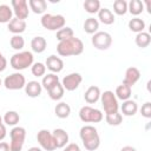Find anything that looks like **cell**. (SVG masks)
<instances>
[{
  "label": "cell",
  "mask_w": 151,
  "mask_h": 151,
  "mask_svg": "<svg viewBox=\"0 0 151 151\" xmlns=\"http://www.w3.org/2000/svg\"><path fill=\"white\" fill-rule=\"evenodd\" d=\"M129 28L130 31L132 32H136V33H140L143 32V29L145 28V22L143 19L140 18H132L130 21H129Z\"/></svg>",
  "instance_id": "f546056e"
},
{
  "label": "cell",
  "mask_w": 151,
  "mask_h": 151,
  "mask_svg": "<svg viewBox=\"0 0 151 151\" xmlns=\"http://www.w3.org/2000/svg\"><path fill=\"white\" fill-rule=\"evenodd\" d=\"M99 28V22L94 18H87L84 22V31L88 34H94L98 32Z\"/></svg>",
  "instance_id": "83f0119b"
},
{
  "label": "cell",
  "mask_w": 151,
  "mask_h": 151,
  "mask_svg": "<svg viewBox=\"0 0 151 151\" xmlns=\"http://www.w3.org/2000/svg\"><path fill=\"white\" fill-rule=\"evenodd\" d=\"M46 46H47V42L44 37H34L31 41L32 51L35 53H42L46 50Z\"/></svg>",
  "instance_id": "44dd1931"
},
{
  "label": "cell",
  "mask_w": 151,
  "mask_h": 151,
  "mask_svg": "<svg viewBox=\"0 0 151 151\" xmlns=\"http://www.w3.org/2000/svg\"><path fill=\"white\" fill-rule=\"evenodd\" d=\"M113 12L118 15H124L127 12V2L125 0H116L113 2Z\"/></svg>",
  "instance_id": "8d00e7d4"
},
{
  "label": "cell",
  "mask_w": 151,
  "mask_h": 151,
  "mask_svg": "<svg viewBox=\"0 0 151 151\" xmlns=\"http://www.w3.org/2000/svg\"><path fill=\"white\" fill-rule=\"evenodd\" d=\"M134 41H136V45L140 48H145L150 45L151 42V35L147 33V32H140V33H137L136 38H134Z\"/></svg>",
  "instance_id": "d4e9b609"
},
{
  "label": "cell",
  "mask_w": 151,
  "mask_h": 151,
  "mask_svg": "<svg viewBox=\"0 0 151 151\" xmlns=\"http://www.w3.org/2000/svg\"><path fill=\"white\" fill-rule=\"evenodd\" d=\"M4 85L7 90H11V91H17V90H20L22 87H25L26 85V79H25V76L19 73V72H15V73H12L9 76H7L4 80Z\"/></svg>",
  "instance_id": "ba28073f"
},
{
  "label": "cell",
  "mask_w": 151,
  "mask_h": 151,
  "mask_svg": "<svg viewBox=\"0 0 151 151\" xmlns=\"http://www.w3.org/2000/svg\"><path fill=\"white\" fill-rule=\"evenodd\" d=\"M52 136H53V139H54L55 149L65 147L66 144L68 143V133L64 129H55L52 132Z\"/></svg>",
  "instance_id": "9a60e30c"
},
{
  "label": "cell",
  "mask_w": 151,
  "mask_h": 151,
  "mask_svg": "<svg viewBox=\"0 0 151 151\" xmlns=\"http://www.w3.org/2000/svg\"><path fill=\"white\" fill-rule=\"evenodd\" d=\"M1 83H2V81H1V79H0V86H1Z\"/></svg>",
  "instance_id": "c3c4849f"
},
{
  "label": "cell",
  "mask_w": 151,
  "mask_h": 151,
  "mask_svg": "<svg viewBox=\"0 0 151 151\" xmlns=\"http://www.w3.org/2000/svg\"><path fill=\"white\" fill-rule=\"evenodd\" d=\"M57 83H59V77L55 73H48V74L44 76L42 81H41V86L45 90H48L50 87H52Z\"/></svg>",
  "instance_id": "4dcf8cb0"
},
{
  "label": "cell",
  "mask_w": 151,
  "mask_h": 151,
  "mask_svg": "<svg viewBox=\"0 0 151 151\" xmlns=\"http://www.w3.org/2000/svg\"><path fill=\"white\" fill-rule=\"evenodd\" d=\"M105 120L109 125L111 126H118L120 125V123L123 122V116L119 112L116 113H111V114H106L105 116Z\"/></svg>",
  "instance_id": "d590c367"
},
{
  "label": "cell",
  "mask_w": 151,
  "mask_h": 151,
  "mask_svg": "<svg viewBox=\"0 0 151 151\" xmlns=\"http://www.w3.org/2000/svg\"><path fill=\"white\" fill-rule=\"evenodd\" d=\"M37 139L39 145L46 150V151H53L55 150V144H54V139L52 136V132H50L48 130H40L37 134Z\"/></svg>",
  "instance_id": "30bf717a"
},
{
  "label": "cell",
  "mask_w": 151,
  "mask_h": 151,
  "mask_svg": "<svg viewBox=\"0 0 151 151\" xmlns=\"http://www.w3.org/2000/svg\"><path fill=\"white\" fill-rule=\"evenodd\" d=\"M120 109H122V113H123L124 116L131 117V116H134V114L137 113V111H138V105H137V103H136L134 100L127 99V100H125V101L122 104Z\"/></svg>",
  "instance_id": "d6986e66"
},
{
  "label": "cell",
  "mask_w": 151,
  "mask_h": 151,
  "mask_svg": "<svg viewBox=\"0 0 151 151\" xmlns=\"http://www.w3.org/2000/svg\"><path fill=\"white\" fill-rule=\"evenodd\" d=\"M1 124H2V117L0 116V125H1Z\"/></svg>",
  "instance_id": "7dc6e473"
},
{
  "label": "cell",
  "mask_w": 151,
  "mask_h": 151,
  "mask_svg": "<svg viewBox=\"0 0 151 151\" xmlns=\"http://www.w3.org/2000/svg\"><path fill=\"white\" fill-rule=\"evenodd\" d=\"M140 78V72L137 67H129L126 71H125V77H124V80H123V84L124 85H127L130 87H132Z\"/></svg>",
  "instance_id": "5bb4252c"
},
{
  "label": "cell",
  "mask_w": 151,
  "mask_h": 151,
  "mask_svg": "<svg viewBox=\"0 0 151 151\" xmlns=\"http://www.w3.org/2000/svg\"><path fill=\"white\" fill-rule=\"evenodd\" d=\"M83 145L88 151H94L100 145V137L97 129L92 125H84L79 131Z\"/></svg>",
  "instance_id": "7a4b0ae2"
},
{
  "label": "cell",
  "mask_w": 151,
  "mask_h": 151,
  "mask_svg": "<svg viewBox=\"0 0 151 151\" xmlns=\"http://www.w3.org/2000/svg\"><path fill=\"white\" fill-rule=\"evenodd\" d=\"M13 11L8 5H0V24H8L12 20Z\"/></svg>",
  "instance_id": "4316f807"
},
{
  "label": "cell",
  "mask_w": 151,
  "mask_h": 151,
  "mask_svg": "<svg viewBox=\"0 0 151 151\" xmlns=\"http://www.w3.org/2000/svg\"><path fill=\"white\" fill-rule=\"evenodd\" d=\"M28 5H29V8L35 14H41L47 8V2L45 0H29Z\"/></svg>",
  "instance_id": "484cf974"
},
{
  "label": "cell",
  "mask_w": 151,
  "mask_h": 151,
  "mask_svg": "<svg viewBox=\"0 0 151 151\" xmlns=\"http://www.w3.org/2000/svg\"><path fill=\"white\" fill-rule=\"evenodd\" d=\"M127 11L132 15H139L144 11V4L140 0H131L127 4Z\"/></svg>",
  "instance_id": "f1b7e54d"
},
{
  "label": "cell",
  "mask_w": 151,
  "mask_h": 151,
  "mask_svg": "<svg viewBox=\"0 0 151 151\" xmlns=\"http://www.w3.org/2000/svg\"><path fill=\"white\" fill-rule=\"evenodd\" d=\"M91 41H92V45L97 50L104 51V50H107L112 45V37L110 33L100 31V32H97L93 34Z\"/></svg>",
  "instance_id": "9c48e42d"
},
{
  "label": "cell",
  "mask_w": 151,
  "mask_h": 151,
  "mask_svg": "<svg viewBox=\"0 0 151 151\" xmlns=\"http://www.w3.org/2000/svg\"><path fill=\"white\" fill-rule=\"evenodd\" d=\"M6 67H7V60H6V58L4 57V54L0 52V72L5 71Z\"/></svg>",
  "instance_id": "60d3db41"
},
{
  "label": "cell",
  "mask_w": 151,
  "mask_h": 151,
  "mask_svg": "<svg viewBox=\"0 0 151 151\" xmlns=\"http://www.w3.org/2000/svg\"><path fill=\"white\" fill-rule=\"evenodd\" d=\"M41 90H42V86L39 81H35V80H32V81H28L26 85H25V92L28 97L31 98H37L41 94Z\"/></svg>",
  "instance_id": "e0dca14e"
},
{
  "label": "cell",
  "mask_w": 151,
  "mask_h": 151,
  "mask_svg": "<svg viewBox=\"0 0 151 151\" xmlns=\"http://www.w3.org/2000/svg\"><path fill=\"white\" fill-rule=\"evenodd\" d=\"M0 151H11L9 150V144L6 142H0Z\"/></svg>",
  "instance_id": "7bdbcfd3"
},
{
  "label": "cell",
  "mask_w": 151,
  "mask_h": 151,
  "mask_svg": "<svg viewBox=\"0 0 151 151\" xmlns=\"http://www.w3.org/2000/svg\"><path fill=\"white\" fill-rule=\"evenodd\" d=\"M140 113L143 117H145L147 119L151 118V103L150 101H146L143 104V106L140 109Z\"/></svg>",
  "instance_id": "f35d334b"
},
{
  "label": "cell",
  "mask_w": 151,
  "mask_h": 151,
  "mask_svg": "<svg viewBox=\"0 0 151 151\" xmlns=\"http://www.w3.org/2000/svg\"><path fill=\"white\" fill-rule=\"evenodd\" d=\"M27 151H41L40 147H37V146H33V147H29Z\"/></svg>",
  "instance_id": "f6af8a7d"
},
{
  "label": "cell",
  "mask_w": 151,
  "mask_h": 151,
  "mask_svg": "<svg viewBox=\"0 0 151 151\" xmlns=\"http://www.w3.org/2000/svg\"><path fill=\"white\" fill-rule=\"evenodd\" d=\"M41 26L48 31H59L60 28L65 27V18L61 14H50L46 13L40 19Z\"/></svg>",
  "instance_id": "277c9868"
},
{
  "label": "cell",
  "mask_w": 151,
  "mask_h": 151,
  "mask_svg": "<svg viewBox=\"0 0 151 151\" xmlns=\"http://www.w3.org/2000/svg\"><path fill=\"white\" fill-rule=\"evenodd\" d=\"M47 92H48V96H50L51 99H53V100H59V99H61V98L64 97L65 90H64V87H63V85H61L60 83H57V84H54L52 87H50V88L47 90Z\"/></svg>",
  "instance_id": "cb8c5ba5"
},
{
  "label": "cell",
  "mask_w": 151,
  "mask_h": 151,
  "mask_svg": "<svg viewBox=\"0 0 151 151\" xmlns=\"http://www.w3.org/2000/svg\"><path fill=\"white\" fill-rule=\"evenodd\" d=\"M145 5H146V9H147V12L151 13V11H150V1H145Z\"/></svg>",
  "instance_id": "bcb514c9"
},
{
  "label": "cell",
  "mask_w": 151,
  "mask_h": 151,
  "mask_svg": "<svg viewBox=\"0 0 151 151\" xmlns=\"http://www.w3.org/2000/svg\"><path fill=\"white\" fill-rule=\"evenodd\" d=\"M98 19L104 24V25H112L114 22V14L111 12V9L104 7L100 8L98 12Z\"/></svg>",
  "instance_id": "ffe728a7"
},
{
  "label": "cell",
  "mask_w": 151,
  "mask_h": 151,
  "mask_svg": "<svg viewBox=\"0 0 151 151\" xmlns=\"http://www.w3.org/2000/svg\"><path fill=\"white\" fill-rule=\"evenodd\" d=\"M100 99H101V105H103L106 114L118 112V109H119L118 99L116 98V96L112 91H105L104 93H101Z\"/></svg>",
  "instance_id": "52a82bcc"
},
{
  "label": "cell",
  "mask_w": 151,
  "mask_h": 151,
  "mask_svg": "<svg viewBox=\"0 0 151 151\" xmlns=\"http://www.w3.org/2000/svg\"><path fill=\"white\" fill-rule=\"evenodd\" d=\"M9 45H11V47H12L13 50L20 51V50H22L24 46H25V40H24V38H22L20 34H15V35H13V37L11 38Z\"/></svg>",
  "instance_id": "e575fe53"
},
{
  "label": "cell",
  "mask_w": 151,
  "mask_h": 151,
  "mask_svg": "<svg viewBox=\"0 0 151 151\" xmlns=\"http://www.w3.org/2000/svg\"><path fill=\"white\" fill-rule=\"evenodd\" d=\"M26 21L25 20H20V19H17V18H12V20L8 22L7 25V28L11 33H13L14 35L15 34H20L22 32H25L26 29Z\"/></svg>",
  "instance_id": "2e32d148"
},
{
  "label": "cell",
  "mask_w": 151,
  "mask_h": 151,
  "mask_svg": "<svg viewBox=\"0 0 151 151\" xmlns=\"http://www.w3.org/2000/svg\"><path fill=\"white\" fill-rule=\"evenodd\" d=\"M20 120V116L18 112L15 111H7L4 116V122L6 125H9V126H15Z\"/></svg>",
  "instance_id": "1f68e13d"
},
{
  "label": "cell",
  "mask_w": 151,
  "mask_h": 151,
  "mask_svg": "<svg viewBox=\"0 0 151 151\" xmlns=\"http://www.w3.org/2000/svg\"><path fill=\"white\" fill-rule=\"evenodd\" d=\"M33 60H34V57H33L32 52H29V51H22V52L14 53L11 57L9 64H11V66L14 70L21 71V70L27 68L28 66H32L33 65Z\"/></svg>",
  "instance_id": "3957f363"
},
{
  "label": "cell",
  "mask_w": 151,
  "mask_h": 151,
  "mask_svg": "<svg viewBox=\"0 0 151 151\" xmlns=\"http://www.w3.org/2000/svg\"><path fill=\"white\" fill-rule=\"evenodd\" d=\"M81 81H83L81 74L74 72V73H70V74L65 76L63 78L61 85H63L64 90H66V91H74L76 88H78V86L81 84Z\"/></svg>",
  "instance_id": "8fae6325"
},
{
  "label": "cell",
  "mask_w": 151,
  "mask_h": 151,
  "mask_svg": "<svg viewBox=\"0 0 151 151\" xmlns=\"http://www.w3.org/2000/svg\"><path fill=\"white\" fill-rule=\"evenodd\" d=\"M6 134H7V131H6V126L4 125V124H1L0 125V142L6 137Z\"/></svg>",
  "instance_id": "b9f144b4"
},
{
  "label": "cell",
  "mask_w": 151,
  "mask_h": 151,
  "mask_svg": "<svg viewBox=\"0 0 151 151\" xmlns=\"http://www.w3.org/2000/svg\"><path fill=\"white\" fill-rule=\"evenodd\" d=\"M64 151H80V147L78 144L76 143H71V144H67L66 147L64 149Z\"/></svg>",
  "instance_id": "ab89813d"
},
{
  "label": "cell",
  "mask_w": 151,
  "mask_h": 151,
  "mask_svg": "<svg viewBox=\"0 0 151 151\" xmlns=\"http://www.w3.org/2000/svg\"><path fill=\"white\" fill-rule=\"evenodd\" d=\"M131 93H132L131 87H130V86H127V85L122 84V85H119V86L116 88V93H114V96H116V98H117V99H120V100L125 101V100L130 99Z\"/></svg>",
  "instance_id": "603a6c76"
},
{
  "label": "cell",
  "mask_w": 151,
  "mask_h": 151,
  "mask_svg": "<svg viewBox=\"0 0 151 151\" xmlns=\"http://www.w3.org/2000/svg\"><path fill=\"white\" fill-rule=\"evenodd\" d=\"M31 71H32V74L33 76H35V77H42L45 74V72H46V66L42 63H34L32 65Z\"/></svg>",
  "instance_id": "74e56055"
},
{
  "label": "cell",
  "mask_w": 151,
  "mask_h": 151,
  "mask_svg": "<svg viewBox=\"0 0 151 151\" xmlns=\"http://www.w3.org/2000/svg\"><path fill=\"white\" fill-rule=\"evenodd\" d=\"M120 151H137L133 146H130V145H126V146H124V147H122V150Z\"/></svg>",
  "instance_id": "ee69618b"
},
{
  "label": "cell",
  "mask_w": 151,
  "mask_h": 151,
  "mask_svg": "<svg viewBox=\"0 0 151 151\" xmlns=\"http://www.w3.org/2000/svg\"><path fill=\"white\" fill-rule=\"evenodd\" d=\"M11 136V143H9V150L11 151H21L25 138H26V130L21 126H14L9 131Z\"/></svg>",
  "instance_id": "5b68a950"
},
{
  "label": "cell",
  "mask_w": 151,
  "mask_h": 151,
  "mask_svg": "<svg viewBox=\"0 0 151 151\" xmlns=\"http://www.w3.org/2000/svg\"><path fill=\"white\" fill-rule=\"evenodd\" d=\"M54 113H55V116H57L58 118H60V119L67 118V117L70 116V113H71V107H70V105H68L67 103L61 101V103H59V104L55 105V107H54Z\"/></svg>",
  "instance_id": "7402d4cb"
},
{
  "label": "cell",
  "mask_w": 151,
  "mask_h": 151,
  "mask_svg": "<svg viewBox=\"0 0 151 151\" xmlns=\"http://www.w3.org/2000/svg\"><path fill=\"white\" fill-rule=\"evenodd\" d=\"M57 52L61 57L79 55L84 52V44L79 38L72 37L70 39L59 41V44L57 46Z\"/></svg>",
  "instance_id": "6da1fadb"
},
{
  "label": "cell",
  "mask_w": 151,
  "mask_h": 151,
  "mask_svg": "<svg viewBox=\"0 0 151 151\" xmlns=\"http://www.w3.org/2000/svg\"><path fill=\"white\" fill-rule=\"evenodd\" d=\"M84 8L87 13L94 14L98 13L100 9V1L99 0H85L84 2Z\"/></svg>",
  "instance_id": "d6a6232c"
},
{
  "label": "cell",
  "mask_w": 151,
  "mask_h": 151,
  "mask_svg": "<svg viewBox=\"0 0 151 151\" xmlns=\"http://www.w3.org/2000/svg\"><path fill=\"white\" fill-rule=\"evenodd\" d=\"M100 94H101V93H100L99 87L92 85V86H90V87L86 90V92H85V94H84V98H85V101H86V103H88V104H94V103H97V101L99 100Z\"/></svg>",
  "instance_id": "ac0fdd59"
},
{
  "label": "cell",
  "mask_w": 151,
  "mask_h": 151,
  "mask_svg": "<svg viewBox=\"0 0 151 151\" xmlns=\"http://www.w3.org/2000/svg\"><path fill=\"white\" fill-rule=\"evenodd\" d=\"M45 66H46L52 73H59V72H61L63 68H64V61H63L59 57L52 54V55L47 57Z\"/></svg>",
  "instance_id": "4fadbf2b"
},
{
  "label": "cell",
  "mask_w": 151,
  "mask_h": 151,
  "mask_svg": "<svg viewBox=\"0 0 151 151\" xmlns=\"http://www.w3.org/2000/svg\"><path fill=\"white\" fill-rule=\"evenodd\" d=\"M72 37H74V33H73V29H72L71 27H68V26L63 27V28H60L59 31H57V39H58L59 41L70 39V38H72Z\"/></svg>",
  "instance_id": "836d02e7"
},
{
  "label": "cell",
  "mask_w": 151,
  "mask_h": 151,
  "mask_svg": "<svg viewBox=\"0 0 151 151\" xmlns=\"http://www.w3.org/2000/svg\"><path fill=\"white\" fill-rule=\"evenodd\" d=\"M79 118L84 123H99L103 120L104 116L98 109H93L91 106H83L79 110Z\"/></svg>",
  "instance_id": "8992f818"
},
{
  "label": "cell",
  "mask_w": 151,
  "mask_h": 151,
  "mask_svg": "<svg viewBox=\"0 0 151 151\" xmlns=\"http://www.w3.org/2000/svg\"><path fill=\"white\" fill-rule=\"evenodd\" d=\"M13 7V13L15 14L17 19L25 20L28 17V4L26 0H12L11 1Z\"/></svg>",
  "instance_id": "7c38bea8"
}]
</instances>
